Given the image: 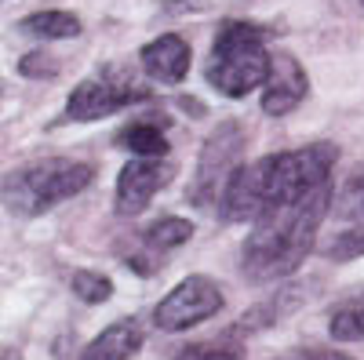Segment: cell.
I'll use <instances>...</instances> for the list:
<instances>
[{
  "label": "cell",
  "mask_w": 364,
  "mask_h": 360,
  "mask_svg": "<svg viewBox=\"0 0 364 360\" xmlns=\"http://www.w3.org/2000/svg\"><path fill=\"white\" fill-rule=\"evenodd\" d=\"M142 349V327L135 320H117L102 335H95L77 360H132Z\"/></svg>",
  "instance_id": "obj_11"
},
{
  "label": "cell",
  "mask_w": 364,
  "mask_h": 360,
  "mask_svg": "<svg viewBox=\"0 0 364 360\" xmlns=\"http://www.w3.org/2000/svg\"><path fill=\"white\" fill-rule=\"evenodd\" d=\"M117 146L128 149V153L142 157V160H161L168 157V135L154 124V120H135L124 131L117 135Z\"/></svg>",
  "instance_id": "obj_13"
},
{
  "label": "cell",
  "mask_w": 364,
  "mask_h": 360,
  "mask_svg": "<svg viewBox=\"0 0 364 360\" xmlns=\"http://www.w3.org/2000/svg\"><path fill=\"white\" fill-rule=\"evenodd\" d=\"M190 236H193V222L178 219V215H164V219L149 222V226L142 229V244H146L149 251H171V248H178V244H186Z\"/></svg>",
  "instance_id": "obj_16"
},
{
  "label": "cell",
  "mask_w": 364,
  "mask_h": 360,
  "mask_svg": "<svg viewBox=\"0 0 364 360\" xmlns=\"http://www.w3.org/2000/svg\"><path fill=\"white\" fill-rule=\"evenodd\" d=\"M310 95V77L299 66V58L288 51L269 55V73L262 80V113L266 116H284L295 106H302V99Z\"/></svg>",
  "instance_id": "obj_9"
},
{
  "label": "cell",
  "mask_w": 364,
  "mask_h": 360,
  "mask_svg": "<svg viewBox=\"0 0 364 360\" xmlns=\"http://www.w3.org/2000/svg\"><path fill=\"white\" fill-rule=\"evenodd\" d=\"M328 335L336 342H364V291L343 298L328 317Z\"/></svg>",
  "instance_id": "obj_15"
},
{
  "label": "cell",
  "mask_w": 364,
  "mask_h": 360,
  "mask_svg": "<svg viewBox=\"0 0 364 360\" xmlns=\"http://www.w3.org/2000/svg\"><path fill=\"white\" fill-rule=\"evenodd\" d=\"M364 255V222L350 226L346 233H339L336 240L328 244V258L331 262H353Z\"/></svg>",
  "instance_id": "obj_20"
},
{
  "label": "cell",
  "mask_w": 364,
  "mask_h": 360,
  "mask_svg": "<svg viewBox=\"0 0 364 360\" xmlns=\"http://www.w3.org/2000/svg\"><path fill=\"white\" fill-rule=\"evenodd\" d=\"M70 288L87 306H99V302H109V298H113V280L106 273H95V269H73Z\"/></svg>",
  "instance_id": "obj_19"
},
{
  "label": "cell",
  "mask_w": 364,
  "mask_h": 360,
  "mask_svg": "<svg viewBox=\"0 0 364 360\" xmlns=\"http://www.w3.org/2000/svg\"><path fill=\"white\" fill-rule=\"evenodd\" d=\"M0 360H22L18 353H8V349H0Z\"/></svg>",
  "instance_id": "obj_23"
},
{
  "label": "cell",
  "mask_w": 364,
  "mask_h": 360,
  "mask_svg": "<svg viewBox=\"0 0 364 360\" xmlns=\"http://www.w3.org/2000/svg\"><path fill=\"white\" fill-rule=\"evenodd\" d=\"M302 298V291L295 284H284L273 298H266V302H259L255 310H248L245 317H240V324L233 327V332H259V327H269L273 320H281L295 310V302Z\"/></svg>",
  "instance_id": "obj_14"
},
{
  "label": "cell",
  "mask_w": 364,
  "mask_h": 360,
  "mask_svg": "<svg viewBox=\"0 0 364 360\" xmlns=\"http://www.w3.org/2000/svg\"><path fill=\"white\" fill-rule=\"evenodd\" d=\"M146 99H149V92L132 80V73L106 70V73L87 77L73 87V95L66 102V116L70 120H102V116H113L124 106H135Z\"/></svg>",
  "instance_id": "obj_7"
},
{
  "label": "cell",
  "mask_w": 364,
  "mask_h": 360,
  "mask_svg": "<svg viewBox=\"0 0 364 360\" xmlns=\"http://www.w3.org/2000/svg\"><path fill=\"white\" fill-rule=\"evenodd\" d=\"M339 160V149L331 142H310L284 153H269L252 164H237V171L226 178V186L215 200L219 219L237 222H255L277 204H291L321 186L331 182V168Z\"/></svg>",
  "instance_id": "obj_1"
},
{
  "label": "cell",
  "mask_w": 364,
  "mask_h": 360,
  "mask_svg": "<svg viewBox=\"0 0 364 360\" xmlns=\"http://www.w3.org/2000/svg\"><path fill=\"white\" fill-rule=\"evenodd\" d=\"M226 306V295L223 288L197 273V277H186L182 284H175L161 302L154 310V324L161 327V332H190V327L211 320V317H219Z\"/></svg>",
  "instance_id": "obj_6"
},
{
  "label": "cell",
  "mask_w": 364,
  "mask_h": 360,
  "mask_svg": "<svg viewBox=\"0 0 364 360\" xmlns=\"http://www.w3.org/2000/svg\"><path fill=\"white\" fill-rule=\"evenodd\" d=\"M245 142H248V135H245V128H240L237 120H223V124L204 138L200 157H197V171H193V186L186 193L197 207H211L219 200L226 178L240 164Z\"/></svg>",
  "instance_id": "obj_5"
},
{
  "label": "cell",
  "mask_w": 364,
  "mask_h": 360,
  "mask_svg": "<svg viewBox=\"0 0 364 360\" xmlns=\"http://www.w3.org/2000/svg\"><path fill=\"white\" fill-rule=\"evenodd\" d=\"M91 182H95V164L87 160H70V157L33 160L0 178V204L15 219H37L63 200L84 193Z\"/></svg>",
  "instance_id": "obj_3"
},
{
  "label": "cell",
  "mask_w": 364,
  "mask_h": 360,
  "mask_svg": "<svg viewBox=\"0 0 364 360\" xmlns=\"http://www.w3.org/2000/svg\"><path fill=\"white\" fill-rule=\"evenodd\" d=\"M331 212H336L339 219H346V222L364 219V164L331 193Z\"/></svg>",
  "instance_id": "obj_17"
},
{
  "label": "cell",
  "mask_w": 364,
  "mask_h": 360,
  "mask_svg": "<svg viewBox=\"0 0 364 360\" xmlns=\"http://www.w3.org/2000/svg\"><path fill=\"white\" fill-rule=\"evenodd\" d=\"M281 360H353L350 353H343V349H328V346H314V349H291L288 356H281Z\"/></svg>",
  "instance_id": "obj_22"
},
{
  "label": "cell",
  "mask_w": 364,
  "mask_h": 360,
  "mask_svg": "<svg viewBox=\"0 0 364 360\" xmlns=\"http://www.w3.org/2000/svg\"><path fill=\"white\" fill-rule=\"evenodd\" d=\"M139 62L142 70L161 80V84H178V80H186L190 73V62H193V48L186 37H178V33H164L157 40H149L142 51H139Z\"/></svg>",
  "instance_id": "obj_10"
},
{
  "label": "cell",
  "mask_w": 364,
  "mask_h": 360,
  "mask_svg": "<svg viewBox=\"0 0 364 360\" xmlns=\"http://www.w3.org/2000/svg\"><path fill=\"white\" fill-rule=\"evenodd\" d=\"M331 182L299 197L291 204H277L252 222V233L240 248V273L252 284L288 280L306 262L317 244L324 215L331 212Z\"/></svg>",
  "instance_id": "obj_2"
},
{
  "label": "cell",
  "mask_w": 364,
  "mask_h": 360,
  "mask_svg": "<svg viewBox=\"0 0 364 360\" xmlns=\"http://www.w3.org/2000/svg\"><path fill=\"white\" fill-rule=\"evenodd\" d=\"M171 175H175V164H168L164 157L161 160H132L120 168L117 175V193H113V212L117 215H139L149 207V200H154L168 182H171Z\"/></svg>",
  "instance_id": "obj_8"
},
{
  "label": "cell",
  "mask_w": 364,
  "mask_h": 360,
  "mask_svg": "<svg viewBox=\"0 0 364 360\" xmlns=\"http://www.w3.org/2000/svg\"><path fill=\"white\" fill-rule=\"evenodd\" d=\"M18 29H22L26 37H37V40H73V37H80L84 26H80V18H77L73 11L51 8V11L26 15Z\"/></svg>",
  "instance_id": "obj_12"
},
{
  "label": "cell",
  "mask_w": 364,
  "mask_h": 360,
  "mask_svg": "<svg viewBox=\"0 0 364 360\" xmlns=\"http://www.w3.org/2000/svg\"><path fill=\"white\" fill-rule=\"evenodd\" d=\"M18 73L29 77V80H44V77H55L58 73V62H55L51 55H44V51H29L22 62H18Z\"/></svg>",
  "instance_id": "obj_21"
},
{
  "label": "cell",
  "mask_w": 364,
  "mask_h": 360,
  "mask_svg": "<svg viewBox=\"0 0 364 360\" xmlns=\"http://www.w3.org/2000/svg\"><path fill=\"white\" fill-rule=\"evenodd\" d=\"M245 356L248 349L237 339V332H226L215 342H197V346H186L182 353H175V360H245Z\"/></svg>",
  "instance_id": "obj_18"
},
{
  "label": "cell",
  "mask_w": 364,
  "mask_h": 360,
  "mask_svg": "<svg viewBox=\"0 0 364 360\" xmlns=\"http://www.w3.org/2000/svg\"><path fill=\"white\" fill-rule=\"evenodd\" d=\"M269 73V48L266 29L252 22H223L208 58V84L226 99H245L255 87H262Z\"/></svg>",
  "instance_id": "obj_4"
}]
</instances>
